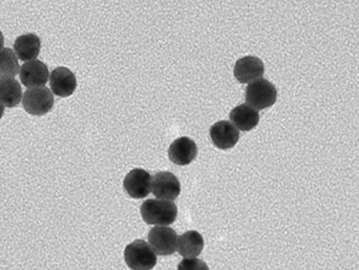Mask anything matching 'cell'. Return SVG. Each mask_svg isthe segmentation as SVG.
Here are the masks:
<instances>
[{"mask_svg": "<svg viewBox=\"0 0 359 270\" xmlns=\"http://www.w3.org/2000/svg\"><path fill=\"white\" fill-rule=\"evenodd\" d=\"M198 155V147L196 142L188 137L177 139L168 149L170 161L177 166H188L196 159Z\"/></svg>", "mask_w": 359, "mask_h": 270, "instance_id": "12", "label": "cell"}, {"mask_svg": "<svg viewBox=\"0 0 359 270\" xmlns=\"http://www.w3.org/2000/svg\"><path fill=\"white\" fill-rule=\"evenodd\" d=\"M149 244L156 255L170 256L177 250L178 235L170 227H154L149 234Z\"/></svg>", "mask_w": 359, "mask_h": 270, "instance_id": "5", "label": "cell"}, {"mask_svg": "<svg viewBox=\"0 0 359 270\" xmlns=\"http://www.w3.org/2000/svg\"><path fill=\"white\" fill-rule=\"evenodd\" d=\"M245 98H246V104L257 111H262V109L271 107L276 102L278 90L271 82L261 78L251 82L247 86Z\"/></svg>", "mask_w": 359, "mask_h": 270, "instance_id": "2", "label": "cell"}, {"mask_svg": "<svg viewBox=\"0 0 359 270\" xmlns=\"http://www.w3.org/2000/svg\"><path fill=\"white\" fill-rule=\"evenodd\" d=\"M4 35H2L1 31H0V52H1L2 50H4Z\"/></svg>", "mask_w": 359, "mask_h": 270, "instance_id": "19", "label": "cell"}, {"mask_svg": "<svg viewBox=\"0 0 359 270\" xmlns=\"http://www.w3.org/2000/svg\"><path fill=\"white\" fill-rule=\"evenodd\" d=\"M23 109L29 115L43 116L54 107V96L50 88H35L25 90L22 96Z\"/></svg>", "mask_w": 359, "mask_h": 270, "instance_id": "4", "label": "cell"}, {"mask_svg": "<svg viewBox=\"0 0 359 270\" xmlns=\"http://www.w3.org/2000/svg\"><path fill=\"white\" fill-rule=\"evenodd\" d=\"M141 216L149 225L168 227L178 217V208L168 200L149 199L141 206Z\"/></svg>", "mask_w": 359, "mask_h": 270, "instance_id": "1", "label": "cell"}, {"mask_svg": "<svg viewBox=\"0 0 359 270\" xmlns=\"http://www.w3.org/2000/svg\"><path fill=\"white\" fill-rule=\"evenodd\" d=\"M230 121L238 130L249 132L259 124V112L248 104H241L230 112Z\"/></svg>", "mask_w": 359, "mask_h": 270, "instance_id": "13", "label": "cell"}, {"mask_svg": "<svg viewBox=\"0 0 359 270\" xmlns=\"http://www.w3.org/2000/svg\"><path fill=\"white\" fill-rule=\"evenodd\" d=\"M178 270H209V267L204 261L187 258L180 262Z\"/></svg>", "mask_w": 359, "mask_h": 270, "instance_id": "18", "label": "cell"}, {"mask_svg": "<svg viewBox=\"0 0 359 270\" xmlns=\"http://www.w3.org/2000/svg\"><path fill=\"white\" fill-rule=\"evenodd\" d=\"M265 73L263 61L255 56L238 59L234 67V77L240 83H251L261 79Z\"/></svg>", "mask_w": 359, "mask_h": 270, "instance_id": "8", "label": "cell"}, {"mask_svg": "<svg viewBox=\"0 0 359 270\" xmlns=\"http://www.w3.org/2000/svg\"><path fill=\"white\" fill-rule=\"evenodd\" d=\"M204 248V239L202 235L196 231H186L178 238L177 250L180 256L184 258H196L200 256Z\"/></svg>", "mask_w": 359, "mask_h": 270, "instance_id": "14", "label": "cell"}, {"mask_svg": "<svg viewBox=\"0 0 359 270\" xmlns=\"http://www.w3.org/2000/svg\"><path fill=\"white\" fill-rule=\"evenodd\" d=\"M210 137L217 149L226 151L236 147L240 139V133L233 124L223 120L211 126Z\"/></svg>", "mask_w": 359, "mask_h": 270, "instance_id": "11", "label": "cell"}, {"mask_svg": "<svg viewBox=\"0 0 359 270\" xmlns=\"http://www.w3.org/2000/svg\"><path fill=\"white\" fill-rule=\"evenodd\" d=\"M124 259L132 270H151L157 264V256L149 243L136 240L124 250Z\"/></svg>", "mask_w": 359, "mask_h": 270, "instance_id": "3", "label": "cell"}, {"mask_svg": "<svg viewBox=\"0 0 359 270\" xmlns=\"http://www.w3.org/2000/svg\"><path fill=\"white\" fill-rule=\"evenodd\" d=\"M151 191L160 200L174 201L181 193L179 179L170 172H160L153 177Z\"/></svg>", "mask_w": 359, "mask_h": 270, "instance_id": "6", "label": "cell"}, {"mask_svg": "<svg viewBox=\"0 0 359 270\" xmlns=\"http://www.w3.org/2000/svg\"><path fill=\"white\" fill-rule=\"evenodd\" d=\"M20 80L23 86L29 88H42L50 77L48 67L40 60L27 61L21 67Z\"/></svg>", "mask_w": 359, "mask_h": 270, "instance_id": "9", "label": "cell"}, {"mask_svg": "<svg viewBox=\"0 0 359 270\" xmlns=\"http://www.w3.org/2000/svg\"><path fill=\"white\" fill-rule=\"evenodd\" d=\"M41 41L35 34L19 36L14 43L17 57L22 61L35 60L40 53Z\"/></svg>", "mask_w": 359, "mask_h": 270, "instance_id": "15", "label": "cell"}, {"mask_svg": "<svg viewBox=\"0 0 359 270\" xmlns=\"http://www.w3.org/2000/svg\"><path fill=\"white\" fill-rule=\"evenodd\" d=\"M151 174L142 168H135L126 175L123 187L130 197L134 199H143L151 191Z\"/></svg>", "mask_w": 359, "mask_h": 270, "instance_id": "7", "label": "cell"}, {"mask_svg": "<svg viewBox=\"0 0 359 270\" xmlns=\"http://www.w3.org/2000/svg\"><path fill=\"white\" fill-rule=\"evenodd\" d=\"M22 99L20 84L15 79H0V101L6 107H15Z\"/></svg>", "mask_w": 359, "mask_h": 270, "instance_id": "16", "label": "cell"}, {"mask_svg": "<svg viewBox=\"0 0 359 270\" xmlns=\"http://www.w3.org/2000/svg\"><path fill=\"white\" fill-rule=\"evenodd\" d=\"M4 105L2 104L1 101H0V119H1L2 116H4Z\"/></svg>", "mask_w": 359, "mask_h": 270, "instance_id": "20", "label": "cell"}, {"mask_svg": "<svg viewBox=\"0 0 359 270\" xmlns=\"http://www.w3.org/2000/svg\"><path fill=\"white\" fill-rule=\"evenodd\" d=\"M50 90L53 94L62 98L71 96L77 88L75 74L67 67H57L50 74Z\"/></svg>", "mask_w": 359, "mask_h": 270, "instance_id": "10", "label": "cell"}, {"mask_svg": "<svg viewBox=\"0 0 359 270\" xmlns=\"http://www.w3.org/2000/svg\"><path fill=\"white\" fill-rule=\"evenodd\" d=\"M19 72L16 53L11 48L0 52V79H14Z\"/></svg>", "mask_w": 359, "mask_h": 270, "instance_id": "17", "label": "cell"}]
</instances>
